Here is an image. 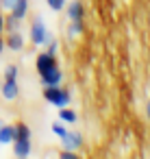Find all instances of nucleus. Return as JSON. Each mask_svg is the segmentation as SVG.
I'll use <instances>...</instances> for the list:
<instances>
[{
    "label": "nucleus",
    "instance_id": "nucleus-1",
    "mask_svg": "<svg viewBox=\"0 0 150 159\" xmlns=\"http://www.w3.org/2000/svg\"><path fill=\"white\" fill-rule=\"evenodd\" d=\"M44 98H46V102H50L52 107L61 109V107H68V105H70L72 94H70L68 89H63L61 85H52V87H44Z\"/></svg>",
    "mask_w": 150,
    "mask_h": 159
},
{
    "label": "nucleus",
    "instance_id": "nucleus-2",
    "mask_svg": "<svg viewBox=\"0 0 150 159\" xmlns=\"http://www.w3.org/2000/svg\"><path fill=\"white\" fill-rule=\"evenodd\" d=\"M50 35H52V33L48 31L44 18H35L33 24H31V44H33V46H46V42H48Z\"/></svg>",
    "mask_w": 150,
    "mask_h": 159
},
{
    "label": "nucleus",
    "instance_id": "nucleus-3",
    "mask_svg": "<svg viewBox=\"0 0 150 159\" xmlns=\"http://www.w3.org/2000/svg\"><path fill=\"white\" fill-rule=\"evenodd\" d=\"M59 139H61V146L65 150H78L83 146V135L78 131H72V129H68V133L63 137H59Z\"/></svg>",
    "mask_w": 150,
    "mask_h": 159
},
{
    "label": "nucleus",
    "instance_id": "nucleus-4",
    "mask_svg": "<svg viewBox=\"0 0 150 159\" xmlns=\"http://www.w3.org/2000/svg\"><path fill=\"white\" fill-rule=\"evenodd\" d=\"M55 66H59V63H57V57H55V55H48L46 50L35 57V68H37L39 74H44L46 70H50V68H55Z\"/></svg>",
    "mask_w": 150,
    "mask_h": 159
},
{
    "label": "nucleus",
    "instance_id": "nucleus-5",
    "mask_svg": "<svg viewBox=\"0 0 150 159\" xmlns=\"http://www.w3.org/2000/svg\"><path fill=\"white\" fill-rule=\"evenodd\" d=\"M39 76H42V83H44V87L61 85V81H63V72H61V68H59V66H55V68L46 70V72H44V74H39Z\"/></svg>",
    "mask_w": 150,
    "mask_h": 159
},
{
    "label": "nucleus",
    "instance_id": "nucleus-6",
    "mask_svg": "<svg viewBox=\"0 0 150 159\" xmlns=\"http://www.w3.org/2000/svg\"><path fill=\"white\" fill-rule=\"evenodd\" d=\"M0 94H2L5 100H15L18 94H20L18 79H5V81H2V87H0Z\"/></svg>",
    "mask_w": 150,
    "mask_h": 159
},
{
    "label": "nucleus",
    "instance_id": "nucleus-7",
    "mask_svg": "<svg viewBox=\"0 0 150 159\" xmlns=\"http://www.w3.org/2000/svg\"><path fill=\"white\" fill-rule=\"evenodd\" d=\"M24 35L20 33V31H13V33H7V37H5V48H9V50H13V52H20V50H24Z\"/></svg>",
    "mask_w": 150,
    "mask_h": 159
},
{
    "label": "nucleus",
    "instance_id": "nucleus-8",
    "mask_svg": "<svg viewBox=\"0 0 150 159\" xmlns=\"http://www.w3.org/2000/svg\"><path fill=\"white\" fill-rule=\"evenodd\" d=\"M31 150H33L31 137H26V139H13V155L18 159H26L31 155Z\"/></svg>",
    "mask_w": 150,
    "mask_h": 159
},
{
    "label": "nucleus",
    "instance_id": "nucleus-9",
    "mask_svg": "<svg viewBox=\"0 0 150 159\" xmlns=\"http://www.w3.org/2000/svg\"><path fill=\"white\" fill-rule=\"evenodd\" d=\"M65 13H68V20H83L85 18V7L81 0H72L70 5H65Z\"/></svg>",
    "mask_w": 150,
    "mask_h": 159
},
{
    "label": "nucleus",
    "instance_id": "nucleus-10",
    "mask_svg": "<svg viewBox=\"0 0 150 159\" xmlns=\"http://www.w3.org/2000/svg\"><path fill=\"white\" fill-rule=\"evenodd\" d=\"M9 13L15 16L18 20H24V18L29 16V0H15V5L11 7Z\"/></svg>",
    "mask_w": 150,
    "mask_h": 159
},
{
    "label": "nucleus",
    "instance_id": "nucleus-11",
    "mask_svg": "<svg viewBox=\"0 0 150 159\" xmlns=\"http://www.w3.org/2000/svg\"><path fill=\"white\" fill-rule=\"evenodd\" d=\"M13 139H15V126L2 124L0 126V144H13Z\"/></svg>",
    "mask_w": 150,
    "mask_h": 159
},
{
    "label": "nucleus",
    "instance_id": "nucleus-12",
    "mask_svg": "<svg viewBox=\"0 0 150 159\" xmlns=\"http://www.w3.org/2000/svg\"><path fill=\"white\" fill-rule=\"evenodd\" d=\"M59 120H61L63 124H74V122L78 120V116H76V111L68 105V107H61V109H59Z\"/></svg>",
    "mask_w": 150,
    "mask_h": 159
},
{
    "label": "nucleus",
    "instance_id": "nucleus-13",
    "mask_svg": "<svg viewBox=\"0 0 150 159\" xmlns=\"http://www.w3.org/2000/svg\"><path fill=\"white\" fill-rule=\"evenodd\" d=\"M83 31H85V22H83V20H72L70 26H68V37L74 39V37L83 35Z\"/></svg>",
    "mask_w": 150,
    "mask_h": 159
},
{
    "label": "nucleus",
    "instance_id": "nucleus-14",
    "mask_svg": "<svg viewBox=\"0 0 150 159\" xmlns=\"http://www.w3.org/2000/svg\"><path fill=\"white\" fill-rule=\"evenodd\" d=\"M20 24H22V20H18V18H15V16H11V13L5 18V31H7V33L20 31Z\"/></svg>",
    "mask_w": 150,
    "mask_h": 159
},
{
    "label": "nucleus",
    "instance_id": "nucleus-15",
    "mask_svg": "<svg viewBox=\"0 0 150 159\" xmlns=\"http://www.w3.org/2000/svg\"><path fill=\"white\" fill-rule=\"evenodd\" d=\"M13 126H15V139H26V137H31V129H29V124L18 122V124H13Z\"/></svg>",
    "mask_w": 150,
    "mask_h": 159
},
{
    "label": "nucleus",
    "instance_id": "nucleus-16",
    "mask_svg": "<svg viewBox=\"0 0 150 159\" xmlns=\"http://www.w3.org/2000/svg\"><path fill=\"white\" fill-rule=\"evenodd\" d=\"M46 52L57 57V52H59V42H57V37H55V35H50V37H48V42H46Z\"/></svg>",
    "mask_w": 150,
    "mask_h": 159
},
{
    "label": "nucleus",
    "instance_id": "nucleus-17",
    "mask_svg": "<svg viewBox=\"0 0 150 159\" xmlns=\"http://www.w3.org/2000/svg\"><path fill=\"white\" fill-rule=\"evenodd\" d=\"M52 133H55L57 137H63V135L68 133V126H65V124L59 120V122H55V124H52Z\"/></svg>",
    "mask_w": 150,
    "mask_h": 159
},
{
    "label": "nucleus",
    "instance_id": "nucleus-18",
    "mask_svg": "<svg viewBox=\"0 0 150 159\" xmlns=\"http://www.w3.org/2000/svg\"><path fill=\"white\" fill-rule=\"evenodd\" d=\"M46 2H48V7H50L52 11H61V9H65L68 0H46Z\"/></svg>",
    "mask_w": 150,
    "mask_h": 159
},
{
    "label": "nucleus",
    "instance_id": "nucleus-19",
    "mask_svg": "<svg viewBox=\"0 0 150 159\" xmlns=\"http://www.w3.org/2000/svg\"><path fill=\"white\" fill-rule=\"evenodd\" d=\"M18 74H20V70H18L15 63H11V66L5 68V79H18Z\"/></svg>",
    "mask_w": 150,
    "mask_h": 159
},
{
    "label": "nucleus",
    "instance_id": "nucleus-20",
    "mask_svg": "<svg viewBox=\"0 0 150 159\" xmlns=\"http://www.w3.org/2000/svg\"><path fill=\"white\" fill-rule=\"evenodd\" d=\"M59 159H81V157H78L76 150H65V148H63V150L59 152Z\"/></svg>",
    "mask_w": 150,
    "mask_h": 159
},
{
    "label": "nucleus",
    "instance_id": "nucleus-21",
    "mask_svg": "<svg viewBox=\"0 0 150 159\" xmlns=\"http://www.w3.org/2000/svg\"><path fill=\"white\" fill-rule=\"evenodd\" d=\"M13 5H15V0H0V9L2 11H11Z\"/></svg>",
    "mask_w": 150,
    "mask_h": 159
},
{
    "label": "nucleus",
    "instance_id": "nucleus-22",
    "mask_svg": "<svg viewBox=\"0 0 150 159\" xmlns=\"http://www.w3.org/2000/svg\"><path fill=\"white\" fill-rule=\"evenodd\" d=\"M2 33H5V16L0 13V35H2Z\"/></svg>",
    "mask_w": 150,
    "mask_h": 159
},
{
    "label": "nucleus",
    "instance_id": "nucleus-23",
    "mask_svg": "<svg viewBox=\"0 0 150 159\" xmlns=\"http://www.w3.org/2000/svg\"><path fill=\"white\" fill-rule=\"evenodd\" d=\"M2 50H5V39H2V35H0V55H2Z\"/></svg>",
    "mask_w": 150,
    "mask_h": 159
},
{
    "label": "nucleus",
    "instance_id": "nucleus-24",
    "mask_svg": "<svg viewBox=\"0 0 150 159\" xmlns=\"http://www.w3.org/2000/svg\"><path fill=\"white\" fill-rule=\"evenodd\" d=\"M146 116H148V120H150V100H148V105H146Z\"/></svg>",
    "mask_w": 150,
    "mask_h": 159
},
{
    "label": "nucleus",
    "instance_id": "nucleus-25",
    "mask_svg": "<svg viewBox=\"0 0 150 159\" xmlns=\"http://www.w3.org/2000/svg\"><path fill=\"white\" fill-rule=\"evenodd\" d=\"M0 126H2V122H0Z\"/></svg>",
    "mask_w": 150,
    "mask_h": 159
}]
</instances>
